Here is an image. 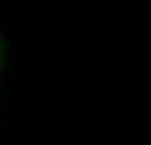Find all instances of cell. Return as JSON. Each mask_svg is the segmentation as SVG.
<instances>
[{
  "instance_id": "3957f363",
  "label": "cell",
  "mask_w": 151,
  "mask_h": 145,
  "mask_svg": "<svg viewBox=\"0 0 151 145\" xmlns=\"http://www.w3.org/2000/svg\"><path fill=\"white\" fill-rule=\"evenodd\" d=\"M0 75H6V71H4V65L0 63Z\"/></svg>"
},
{
  "instance_id": "6da1fadb",
  "label": "cell",
  "mask_w": 151,
  "mask_h": 145,
  "mask_svg": "<svg viewBox=\"0 0 151 145\" xmlns=\"http://www.w3.org/2000/svg\"><path fill=\"white\" fill-rule=\"evenodd\" d=\"M10 83H12V77L6 72V75H2V86H10Z\"/></svg>"
},
{
  "instance_id": "7a4b0ae2",
  "label": "cell",
  "mask_w": 151,
  "mask_h": 145,
  "mask_svg": "<svg viewBox=\"0 0 151 145\" xmlns=\"http://www.w3.org/2000/svg\"><path fill=\"white\" fill-rule=\"evenodd\" d=\"M6 57H8V53H6V51H0V61H4Z\"/></svg>"
}]
</instances>
